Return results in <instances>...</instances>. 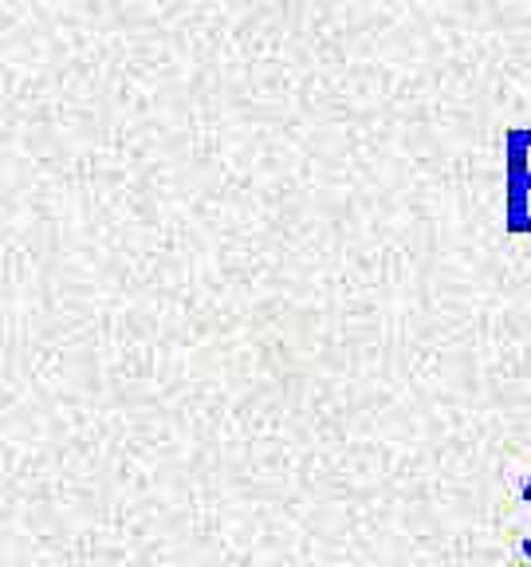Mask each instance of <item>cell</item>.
<instances>
[{"label":"cell","mask_w":531,"mask_h":567,"mask_svg":"<svg viewBox=\"0 0 531 567\" xmlns=\"http://www.w3.org/2000/svg\"><path fill=\"white\" fill-rule=\"evenodd\" d=\"M504 146H508V151L531 154V126H512V131H508V138H504Z\"/></svg>","instance_id":"1"},{"label":"cell","mask_w":531,"mask_h":567,"mask_svg":"<svg viewBox=\"0 0 531 567\" xmlns=\"http://www.w3.org/2000/svg\"><path fill=\"white\" fill-rule=\"evenodd\" d=\"M523 505H531V477H528V485H523ZM523 556L531 559V536H523Z\"/></svg>","instance_id":"2"}]
</instances>
